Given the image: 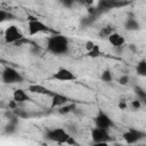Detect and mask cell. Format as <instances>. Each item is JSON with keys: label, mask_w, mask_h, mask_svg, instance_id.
Listing matches in <instances>:
<instances>
[{"label": "cell", "mask_w": 146, "mask_h": 146, "mask_svg": "<svg viewBox=\"0 0 146 146\" xmlns=\"http://www.w3.org/2000/svg\"><path fill=\"white\" fill-rule=\"evenodd\" d=\"M46 49L55 56H65L70 52V40L63 34H51L47 38Z\"/></svg>", "instance_id": "1"}, {"label": "cell", "mask_w": 146, "mask_h": 146, "mask_svg": "<svg viewBox=\"0 0 146 146\" xmlns=\"http://www.w3.org/2000/svg\"><path fill=\"white\" fill-rule=\"evenodd\" d=\"M3 40L6 43L10 44H15V46H19L23 42H26L27 40L25 39L23 32L21 31V29L16 25H9L5 32H3Z\"/></svg>", "instance_id": "2"}, {"label": "cell", "mask_w": 146, "mask_h": 146, "mask_svg": "<svg viewBox=\"0 0 146 146\" xmlns=\"http://www.w3.org/2000/svg\"><path fill=\"white\" fill-rule=\"evenodd\" d=\"M72 135L62 127H56V128H50L47 129L44 132V138L49 141H54L57 144H66L68 138Z\"/></svg>", "instance_id": "3"}, {"label": "cell", "mask_w": 146, "mask_h": 146, "mask_svg": "<svg viewBox=\"0 0 146 146\" xmlns=\"http://www.w3.org/2000/svg\"><path fill=\"white\" fill-rule=\"evenodd\" d=\"M27 31H29L30 36L41 34V33L51 32L50 27L46 23H43L41 19H39L36 17H33V16H29V18H27Z\"/></svg>", "instance_id": "4"}, {"label": "cell", "mask_w": 146, "mask_h": 146, "mask_svg": "<svg viewBox=\"0 0 146 146\" xmlns=\"http://www.w3.org/2000/svg\"><path fill=\"white\" fill-rule=\"evenodd\" d=\"M1 81L6 84H14V83H22L24 81V76L14 67L6 66L1 71Z\"/></svg>", "instance_id": "5"}, {"label": "cell", "mask_w": 146, "mask_h": 146, "mask_svg": "<svg viewBox=\"0 0 146 146\" xmlns=\"http://www.w3.org/2000/svg\"><path fill=\"white\" fill-rule=\"evenodd\" d=\"M91 140L96 145H102V144H108L112 141V137L110 135V130L107 129H102L98 127H95L91 130Z\"/></svg>", "instance_id": "6"}, {"label": "cell", "mask_w": 146, "mask_h": 146, "mask_svg": "<svg viewBox=\"0 0 146 146\" xmlns=\"http://www.w3.org/2000/svg\"><path fill=\"white\" fill-rule=\"evenodd\" d=\"M95 127H98V128H102V129H112L115 127V123L113 121V119L104 111L99 110L97 115L95 116Z\"/></svg>", "instance_id": "7"}, {"label": "cell", "mask_w": 146, "mask_h": 146, "mask_svg": "<svg viewBox=\"0 0 146 146\" xmlns=\"http://www.w3.org/2000/svg\"><path fill=\"white\" fill-rule=\"evenodd\" d=\"M145 137H146V133L144 131L135 128H129L122 133V138L127 144H136L141 139H144Z\"/></svg>", "instance_id": "8"}, {"label": "cell", "mask_w": 146, "mask_h": 146, "mask_svg": "<svg viewBox=\"0 0 146 146\" xmlns=\"http://www.w3.org/2000/svg\"><path fill=\"white\" fill-rule=\"evenodd\" d=\"M51 79L60 82H71V81H75L78 78L71 70L66 67H59L56 72L52 73Z\"/></svg>", "instance_id": "9"}, {"label": "cell", "mask_w": 146, "mask_h": 146, "mask_svg": "<svg viewBox=\"0 0 146 146\" xmlns=\"http://www.w3.org/2000/svg\"><path fill=\"white\" fill-rule=\"evenodd\" d=\"M125 2H122V0H99L98 6L95 8L97 13H102V11H106L120 6H123Z\"/></svg>", "instance_id": "10"}, {"label": "cell", "mask_w": 146, "mask_h": 146, "mask_svg": "<svg viewBox=\"0 0 146 146\" xmlns=\"http://www.w3.org/2000/svg\"><path fill=\"white\" fill-rule=\"evenodd\" d=\"M27 92L30 94H35V95H43V96H49L51 97L54 95L55 91L50 90L49 88H47L46 86L39 84V83H31L27 87Z\"/></svg>", "instance_id": "11"}, {"label": "cell", "mask_w": 146, "mask_h": 146, "mask_svg": "<svg viewBox=\"0 0 146 146\" xmlns=\"http://www.w3.org/2000/svg\"><path fill=\"white\" fill-rule=\"evenodd\" d=\"M107 41H108L114 48H121V47H123V44L125 43V38H124L121 33L114 31L113 33H111V34L107 36Z\"/></svg>", "instance_id": "12"}, {"label": "cell", "mask_w": 146, "mask_h": 146, "mask_svg": "<svg viewBox=\"0 0 146 146\" xmlns=\"http://www.w3.org/2000/svg\"><path fill=\"white\" fill-rule=\"evenodd\" d=\"M70 102V98L66 96V95H63V94H59V92H54V95L51 96V103H50V107L51 108H55V107H59L66 103Z\"/></svg>", "instance_id": "13"}, {"label": "cell", "mask_w": 146, "mask_h": 146, "mask_svg": "<svg viewBox=\"0 0 146 146\" xmlns=\"http://www.w3.org/2000/svg\"><path fill=\"white\" fill-rule=\"evenodd\" d=\"M13 99L16 102V103H24V102H27V100H31V97L29 96V94L24 90V89H15L14 92H13Z\"/></svg>", "instance_id": "14"}, {"label": "cell", "mask_w": 146, "mask_h": 146, "mask_svg": "<svg viewBox=\"0 0 146 146\" xmlns=\"http://www.w3.org/2000/svg\"><path fill=\"white\" fill-rule=\"evenodd\" d=\"M17 124H18V117L16 115H13V117H10L8 120V123L5 125L3 131L7 135H13L14 132H16L17 130Z\"/></svg>", "instance_id": "15"}, {"label": "cell", "mask_w": 146, "mask_h": 146, "mask_svg": "<svg viewBox=\"0 0 146 146\" xmlns=\"http://www.w3.org/2000/svg\"><path fill=\"white\" fill-rule=\"evenodd\" d=\"M124 29L127 31H138L140 29V23L136 18L129 17L124 22Z\"/></svg>", "instance_id": "16"}, {"label": "cell", "mask_w": 146, "mask_h": 146, "mask_svg": "<svg viewBox=\"0 0 146 146\" xmlns=\"http://www.w3.org/2000/svg\"><path fill=\"white\" fill-rule=\"evenodd\" d=\"M136 72L139 76H146V60L145 58L140 59L136 65Z\"/></svg>", "instance_id": "17"}, {"label": "cell", "mask_w": 146, "mask_h": 146, "mask_svg": "<svg viewBox=\"0 0 146 146\" xmlns=\"http://www.w3.org/2000/svg\"><path fill=\"white\" fill-rule=\"evenodd\" d=\"M75 104H72V103H66L62 106L58 107V113L59 114H68L71 112H73L75 110Z\"/></svg>", "instance_id": "18"}, {"label": "cell", "mask_w": 146, "mask_h": 146, "mask_svg": "<svg viewBox=\"0 0 146 146\" xmlns=\"http://www.w3.org/2000/svg\"><path fill=\"white\" fill-rule=\"evenodd\" d=\"M100 80L105 83H111L113 81V73L110 68H105L100 74Z\"/></svg>", "instance_id": "19"}, {"label": "cell", "mask_w": 146, "mask_h": 146, "mask_svg": "<svg viewBox=\"0 0 146 146\" xmlns=\"http://www.w3.org/2000/svg\"><path fill=\"white\" fill-rule=\"evenodd\" d=\"M100 55H102V50H100L99 46L96 44V43H95V46H94L90 50L87 51V56H88V57H91V58H97V57H99Z\"/></svg>", "instance_id": "20"}, {"label": "cell", "mask_w": 146, "mask_h": 146, "mask_svg": "<svg viewBox=\"0 0 146 146\" xmlns=\"http://www.w3.org/2000/svg\"><path fill=\"white\" fill-rule=\"evenodd\" d=\"M114 31H115V30H114V27H113V26L107 25V26L103 27V29L99 31V36H100L102 39H107V36H108L111 33H113Z\"/></svg>", "instance_id": "21"}, {"label": "cell", "mask_w": 146, "mask_h": 146, "mask_svg": "<svg viewBox=\"0 0 146 146\" xmlns=\"http://www.w3.org/2000/svg\"><path fill=\"white\" fill-rule=\"evenodd\" d=\"M135 92L137 95V98L141 103H146V91H145L144 88H141V87H135Z\"/></svg>", "instance_id": "22"}, {"label": "cell", "mask_w": 146, "mask_h": 146, "mask_svg": "<svg viewBox=\"0 0 146 146\" xmlns=\"http://www.w3.org/2000/svg\"><path fill=\"white\" fill-rule=\"evenodd\" d=\"M8 19H14V15H11L9 11L5 9H0V24Z\"/></svg>", "instance_id": "23"}, {"label": "cell", "mask_w": 146, "mask_h": 146, "mask_svg": "<svg viewBox=\"0 0 146 146\" xmlns=\"http://www.w3.org/2000/svg\"><path fill=\"white\" fill-rule=\"evenodd\" d=\"M13 112H14V115H16L18 119H26V117H29V113L26 111L22 110V108L16 107V108L13 110Z\"/></svg>", "instance_id": "24"}, {"label": "cell", "mask_w": 146, "mask_h": 146, "mask_svg": "<svg viewBox=\"0 0 146 146\" xmlns=\"http://www.w3.org/2000/svg\"><path fill=\"white\" fill-rule=\"evenodd\" d=\"M129 81H130V78L127 74H123V75L119 76V79H117V83L120 86H127L129 83Z\"/></svg>", "instance_id": "25"}, {"label": "cell", "mask_w": 146, "mask_h": 146, "mask_svg": "<svg viewBox=\"0 0 146 146\" xmlns=\"http://www.w3.org/2000/svg\"><path fill=\"white\" fill-rule=\"evenodd\" d=\"M75 0H60V5L64 6L65 8H71L74 5Z\"/></svg>", "instance_id": "26"}, {"label": "cell", "mask_w": 146, "mask_h": 146, "mask_svg": "<svg viewBox=\"0 0 146 146\" xmlns=\"http://www.w3.org/2000/svg\"><path fill=\"white\" fill-rule=\"evenodd\" d=\"M141 102L137 98V99H133L132 102H131V106H132V108L133 110H140V107H141Z\"/></svg>", "instance_id": "27"}, {"label": "cell", "mask_w": 146, "mask_h": 146, "mask_svg": "<svg viewBox=\"0 0 146 146\" xmlns=\"http://www.w3.org/2000/svg\"><path fill=\"white\" fill-rule=\"evenodd\" d=\"M94 46H95V42H94V41H87V42H86V50H87V51L90 50Z\"/></svg>", "instance_id": "28"}, {"label": "cell", "mask_w": 146, "mask_h": 146, "mask_svg": "<svg viewBox=\"0 0 146 146\" xmlns=\"http://www.w3.org/2000/svg\"><path fill=\"white\" fill-rule=\"evenodd\" d=\"M17 105H18V103H16V102H15L14 99H13V100H10V102H9V104H8L9 108H11V110L16 108V107H17Z\"/></svg>", "instance_id": "29"}, {"label": "cell", "mask_w": 146, "mask_h": 146, "mask_svg": "<svg viewBox=\"0 0 146 146\" xmlns=\"http://www.w3.org/2000/svg\"><path fill=\"white\" fill-rule=\"evenodd\" d=\"M82 2H83V5H84V6H87L88 8H89V7H91V6L94 5V0H83Z\"/></svg>", "instance_id": "30"}, {"label": "cell", "mask_w": 146, "mask_h": 146, "mask_svg": "<svg viewBox=\"0 0 146 146\" xmlns=\"http://www.w3.org/2000/svg\"><path fill=\"white\" fill-rule=\"evenodd\" d=\"M127 106H128V105H127V103H124V102H120V103H119V107H120L121 110H125Z\"/></svg>", "instance_id": "31"}, {"label": "cell", "mask_w": 146, "mask_h": 146, "mask_svg": "<svg viewBox=\"0 0 146 146\" xmlns=\"http://www.w3.org/2000/svg\"><path fill=\"white\" fill-rule=\"evenodd\" d=\"M0 63H2V59H1V58H0Z\"/></svg>", "instance_id": "32"}]
</instances>
